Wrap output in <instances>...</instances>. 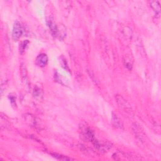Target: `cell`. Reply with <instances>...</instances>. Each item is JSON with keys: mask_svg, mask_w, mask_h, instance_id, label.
Here are the masks:
<instances>
[{"mask_svg": "<svg viewBox=\"0 0 161 161\" xmlns=\"http://www.w3.org/2000/svg\"><path fill=\"white\" fill-rule=\"evenodd\" d=\"M34 96L35 97V98H40L43 96V93L41 89H40L39 88H37V89H35L34 90Z\"/></svg>", "mask_w": 161, "mask_h": 161, "instance_id": "11", "label": "cell"}, {"mask_svg": "<svg viewBox=\"0 0 161 161\" xmlns=\"http://www.w3.org/2000/svg\"><path fill=\"white\" fill-rule=\"evenodd\" d=\"M48 63V57L47 55L45 53H41V54L38 56V57L36 59L35 63L36 64L41 67H45L47 64Z\"/></svg>", "mask_w": 161, "mask_h": 161, "instance_id": "6", "label": "cell"}, {"mask_svg": "<svg viewBox=\"0 0 161 161\" xmlns=\"http://www.w3.org/2000/svg\"><path fill=\"white\" fill-rule=\"evenodd\" d=\"M132 129L134 133L135 134V136L138 138V139H139L140 141H143L145 135L142 130V128L140 127V125H138L137 124H135L133 125Z\"/></svg>", "mask_w": 161, "mask_h": 161, "instance_id": "5", "label": "cell"}, {"mask_svg": "<svg viewBox=\"0 0 161 161\" xmlns=\"http://www.w3.org/2000/svg\"><path fill=\"white\" fill-rule=\"evenodd\" d=\"M124 61V64H125V66L128 69H132L133 63H132V61H131V59H130V57H126Z\"/></svg>", "mask_w": 161, "mask_h": 161, "instance_id": "10", "label": "cell"}, {"mask_svg": "<svg viewBox=\"0 0 161 161\" xmlns=\"http://www.w3.org/2000/svg\"><path fill=\"white\" fill-rule=\"evenodd\" d=\"M112 122L113 125L115 126L117 128H122L123 124L121 121V120L117 117V115L115 114H113V117H112Z\"/></svg>", "mask_w": 161, "mask_h": 161, "instance_id": "8", "label": "cell"}, {"mask_svg": "<svg viewBox=\"0 0 161 161\" xmlns=\"http://www.w3.org/2000/svg\"><path fill=\"white\" fill-rule=\"evenodd\" d=\"M28 43V42L27 40L21 43V45H20V52L21 53H23V52H24L25 50V49L27 47Z\"/></svg>", "mask_w": 161, "mask_h": 161, "instance_id": "12", "label": "cell"}, {"mask_svg": "<svg viewBox=\"0 0 161 161\" xmlns=\"http://www.w3.org/2000/svg\"><path fill=\"white\" fill-rule=\"evenodd\" d=\"M81 137L82 139L87 142H92L95 140V135L92 130L88 127H84L81 129Z\"/></svg>", "mask_w": 161, "mask_h": 161, "instance_id": "3", "label": "cell"}, {"mask_svg": "<svg viewBox=\"0 0 161 161\" xmlns=\"http://www.w3.org/2000/svg\"><path fill=\"white\" fill-rule=\"evenodd\" d=\"M52 155L53 157H55L56 159H57L58 160H71V158H69L66 156L59 155L57 154H52Z\"/></svg>", "mask_w": 161, "mask_h": 161, "instance_id": "9", "label": "cell"}, {"mask_svg": "<svg viewBox=\"0 0 161 161\" xmlns=\"http://www.w3.org/2000/svg\"><path fill=\"white\" fill-rule=\"evenodd\" d=\"M117 98V101L118 105H119L120 108H121L122 110H124V111L127 112L131 113L132 110V107L130 106V105L124 99V98L121 97V96L117 95L116 96Z\"/></svg>", "mask_w": 161, "mask_h": 161, "instance_id": "4", "label": "cell"}, {"mask_svg": "<svg viewBox=\"0 0 161 161\" xmlns=\"http://www.w3.org/2000/svg\"><path fill=\"white\" fill-rule=\"evenodd\" d=\"M95 147L100 152H106L109 150L112 147V144L107 141H103V140H97L95 139L93 142Z\"/></svg>", "mask_w": 161, "mask_h": 161, "instance_id": "1", "label": "cell"}, {"mask_svg": "<svg viewBox=\"0 0 161 161\" xmlns=\"http://www.w3.org/2000/svg\"><path fill=\"white\" fill-rule=\"evenodd\" d=\"M24 29L23 28L20 23L18 21L15 23L13 26V33H12V37L13 40H18L21 37L23 34H24Z\"/></svg>", "mask_w": 161, "mask_h": 161, "instance_id": "2", "label": "cell"}, {"mask_svg": "<svg viewBox=\"0 0 161 161\" xmlns=\"http://www.w3.org/2000/svg\"><path fill=\"white\" fill-rule=\"evenodd\" d=\"M150 6L152 7V8L154 10V11L156 12V14H160V6L159 2H157V1L151 2H150Z\"/></svg>", "mask_w": 161, "mask_h": 161, "instance_id": "7", "label": "cell"}]
</instances>
